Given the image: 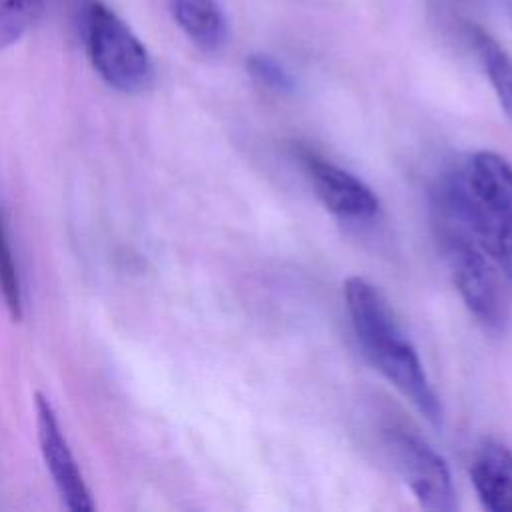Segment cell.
I'll return each mask as SVG.
<instances>
[{"instance_id": "obj_10", "label": "cell", "mask_w": 512, "mask_h": 512, "mask_svg": "<svg viewBox=\"0 0 512 512\" xmlns=\"http://www.w3.org/2000/svg\"><path fill=\"white\" fill-rule=\"evenodd\" d=\"M464 36L488 76L504 114L512 120V56L480 26L466 22Z\"/></svg>"}, {"instance_id": "obj_8", "label": "cell", "mask_w": 512, "mask_h": 512, "mask_svg": "<svg viewBox=\"0 0 512 512\" xmlns=\"http://www.w3.org/2000/svg\"><path fill=\"white\" fill-rule=\"evenodd\" d=\"M470 478L480 504L490 512H512V450L484 440L472 458Z\"/></svg>"}, {"instance_id": "obj_14", "label": "cell", "mask_w": 512, "mask_h": 512, "mask_svg": "<svg viewBox=\"0 0 512 512\" xmlns=\"http://www.w3.org/2000/svg\"><path fill=\"white\" fill-rule=\"evenodd\" d=\"M442 2H446L450 6H468V4H476L478 0H442Z\"/></svg>"}, {"instance_id": "obj_4", "label": "cell", "mask_w": 512, "mask_h": 512, "mask_svg": "<svg viewBox=\"0 0 512 512\" xmlns=\"http://www.w3.org/2000/svg\"><path fill=\"white\" fill-rule=\"evenodd\" d=\"M80 22L88 60L108 86L138 94L152 84L154 66L146 46L112 8L86 0Z\"/></svg>"}, {"instance_id": "obj_7", "label": "cell", "mask_w": 512, "mask_h": 512, "mask_svg": "<svg viewBox=\"0 0 512 512\" xmlns=\"http://www.w3.org/2000/svg\"><path fill=\"white\" fill-rule=\"evenodd\" d=\"M34 404H36V428H38L40 452L46 462V468L50 470V476L56 484V490L62 502L66 504V508L74 512L94 510L90 490L72 456L68 440L62 434L54 406L40 392H36Z\"/></svg>"}, {"instance_id": "obj_13", "label": "cell", "mask_w": 512, "mask_h": 512, "mask_svg": "<svg viewBox=\"0 0 512 512\" xmlns=\"http://www.w3.org/2000/svg\"><path fill=\"white\" fill-rule=\"evenodd\" d=\"M246 70L250 78L264 90L276 94H290L294 90L292 74L268 54H250L246 58Z\"/></svg>"}, {"instance_id": "obj_2", "label": "cell", "mask_w": 512, "mask_h": 512, "mask_svg": "<svg viewBox=\"0 0 512 512\" xmlns=\"http://www.w3.org/2000/svg\"><path fill=\"white\" fill-rule=\"evenodd\" d=\"M342 294L364 356L432 426H442V402L386 296L362 276L346 278Z\"/></svg>"}, {"instance_id": "obj_5", "label": "cell", "mask_w": 512, "mask_h": 512, "mask_svg": "<svg viewBox=\"0 0 512 512\" xmlns=\"http://www.w3.org/2000/svg\"><path fill=\"white\" fill-rule=\"evenodd\" d=\"M384 444L422 508L432 512L458 508L450 468L422 436L404 426H386Z\"/></svg>"}, {"instance_id": "obj_12", "label": "cell", "mask_w": 512, "mask_h": 512, "mask_svg": "<svg viewBox=\"0 0 512 512\" xmlns=\"http://www.w3.org/2000/svg\"><path fill=\"white\" fill-rule=\"evenodd\" d=\"M0 292L14 320L22 318V284L18 276V266L8 242L6 226L0 216Z\"/></svg>"}, {"instance_id": "obj_6", "label": "cell", "mask_w": 512, "mask_h": 512, "mask_svg": "<svg viewBox=\"0 0 512 512\" xmlns=\"http://www.w3.org/2000/svg\"><path fill=\"white\" fill-rule=\"evenodd\" d=\"M298 160L316 198L330 214L346 222H368L378 214V196L356 174L310 148H298Z\"/></svg>"}, {"instance_id": "obj_1", "label": "cell", "mask_w": 512, "mask_h": 512, "mask_svg": "<svg viewBox=\"0 0 512 512\" xmlns=\"http://www.w3.org/2000/svg\"><path fill=\"white\" fill-rule=\"evenodd\" d=\"M434 212L460 222L512 290V164L490 150L474 152L442 178Z\"/></svg>"}, {"instance_id": "obj_9", "label": "cell", "mask_w": 512, "mask_h": 512, "mask_svg": "<svg viewBox=\"0 0 512 512\" xmlns=\"http://www.w3.org/2000/svg\"><path fill=\"white\" fill-rule=\"evenodd\" d=\"M182 32L204 52H218L228 38L226 14L218 0H172Z\"/></svg>"}, {"instance_id": "obj_3", "label": "cell", "mask_w": 512, "mask_h": 512, "mask_svg": "<svg viewBox=\"0 0 512 512\" xmlns=\"http://www.w3.org/2000/svg\"><path fill=\"white\" fill-rule=\"evenodd\" d=\"M436 236L452 282L474 320L494 336H504L512 322L504 276L472 234L456 220L436 214Z\"/></svg>"}, {"instance_id": "obj_11", "label": "cell", "mask_w": 512, "mask_h": 512, "mask_svg": "<svg viewBox=\"0 0 512 512\" xmlns=\"http://www.w3.org/2000/svg\"><path fill=\"white\" fill-rule=\"evenodd\" d=\"M44 4L46 0H0V50L26 34Z\"/></svg>"}]
</instances>
